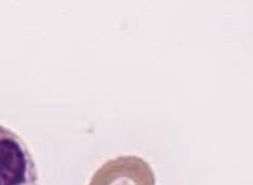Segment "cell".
<instances>
[{
  "label": "cell",
  "mask_w": 253,
  "mask_h": 185,
  "mask_svg": "<svg viewBox=\"0 0 253 185\" xmlns=\"http://www.w3.org/2000/svg\"><path fill=\"white\" fill-rule=\"evenodd\" d=\"M0 185H39L37 164L19 135L0 125Z\"/></svg>",
  "instance_id": "6da1fadb"
},
{
  "label": "cell",
  "mask_w": 253,
  "mask_h": 185,
  "mask_svg": "<svg viewBox=\"0 0 253 185\" xmlns=\"http://www.w3.org/2000/svg\"><path fill=\"white\" fill-rule=\"evenodd\" d=\"M88 185H156V176L139 156H118L98 168Z\"/></svg>",
  "instance_id": "7a4b0ae2"
}]
</instances>
